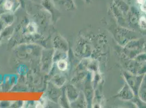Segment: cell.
<instances>
[{
	"label": "cell",
	"mask_w": 146,
	"mask_h": 108,
	"mask_svg": "<svg viewBox=\"0 0 146 108\" xmlns=\"http://www.w3.org/2000/svg\"><path fill=\"white\" fill-rule=\"evenodd\" d=\"M57 66L58 68L61 70H64L67 69V62L65 61H60L58 63H57Z\"/></svg>",
	"instance_id": "obj_1"
},
{
	"label": "cell",
	"mask_w": 146,
	"mask_h": 108,
	"mask_svg": "<svg viewBox=\"0 0 146 108\" xmlns=\"http://www.w3.org/2000/svg\"><path fill=\"white\" fill-rule=\"evenodd\" d=\"M12 1L11 0H6L4 3V6L7 9H11L12 8Z\"/></svg>",
	"instance_id": "obj_2"
},
{
	"label": "cell",
	"mask_w": 146,
	"mask_h": 108,
	"mask_svg": "<svg viewBox=\"0 0 146 108\" xmlns=\"http://www.w3.org/2000/svg\"><path fill=\"white\" fill-rule=\"evenodd\" d=\"M141 9L146 13V3H144L143 5H142L141 6Z\"/></svg>",
	"instance_id": "obj_3"
}]
</instances>
